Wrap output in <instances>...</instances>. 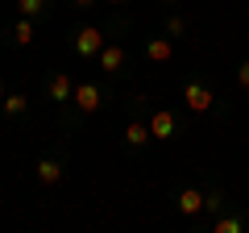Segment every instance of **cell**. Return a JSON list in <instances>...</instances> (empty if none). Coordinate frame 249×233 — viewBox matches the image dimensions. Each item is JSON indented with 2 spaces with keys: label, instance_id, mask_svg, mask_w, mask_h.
Returning <instances> with one entry per match:
<instances>
[{
  "label": "cell",
  "instance_id": "cell-12",
  "mask_svg": "<svg viewBox=\"0 0 249 233\" xmlns=\"http://www.w3.org/2000/svg\"><path fill=\"white\" fill-rule=\"evenodd\" d=\"M0 108H4V113H9V116H21V113H25V108H29V100L21 96V92H9V96H4V104H0Z\"/></svg>",
  "mask_w": 249,
  "mask_h": 233
},
{
  "label": "cell",
  "instance_id": "cell-3",
  "mask_svg": "<svg viewBox=\"0 0 249 233\" xmlns=\"http://www.w3.org/2000/svg\"><path fill=\"white\" fill-rule=\"evenodd\" d=\"M175 208H178L183 216H196V213H204V208H208V196H204L199 188H183V192L175 196Z\"/></svg>",
  "mask_w": 249,
  "mask_h": 233
},
{
  "label": "cell",
  "instance_id": "cell-9",
  "mask_svg": "<svg viewBox=\"0 0 249 233\" xmlns=\"http://www.w3.org/2000/svg\"><path fill=\"white\" fill-rule=\"evenodd\" d=\"M150 125H145V121H129V129H124V142H129V146H145V142H150Z\"/></svg>",
  "mask_w": 249,
  "mask_h": 233
},
{
  "label": "cell",
  "instance_id": "cell-1",
  "mask_svg": "<svg viewBox=\"0 0 249 233\" xmlns=\"http://www.w3.org/2000/svg\"><path fill=\"white\" fill-rule=\"evenodd\" d=\"M108 46V38L100 34L96 25H83L79 34H75V54H79V58H91V54H100Z\"/></svg>",
  "mask_w": 249,
  "mask_h": 233
},
{
  "label": "cell",
  "instance_id": "cell-17",
  "mask_svg": "<svg viewBox=\"0 0 249 233\" xmlns=\"http://www.w3.org/2000/svg\"><path fill=\"white\" fill-rule=\"evenodd\" d=\"M88 4H91V0H75V9H88Z\"/></svg>",
  "mask_w": 249,
  "mask_h": 233
},
{
  "label": "cell",
  "instance_id": "cell-16",
  "mask_svg": "<svg viewBox=\"0 0 249 233\" xmlns=\"http://www.w3.org/2000/svg\"><path fill=\"white\" fill-rule=\"evenodd\" d=\"M237 83H241V88H245V92H249V58H245V63H241V67H237Z\"/></svg>",
  "mask_w": 249,
  "mask_h": 233
},
{
  "label": "cell",
  "instance_id": "cell-8",
  "mask_svg": "<svg viewBox=\"0 0 249 233\" xmlns=\"http://www.w3.org/2000/svg\"><path fill=\"white\" fill-rule=\"evenodd\" d=\"M100 67H104V71H121L124 67V50L121 46H104V50H100Z\"/></svg>",
  "mask_w": 249,
  "mask_h": 233
},
{
  "label": "cell",
  "instance_id": "cell-15",
  "mask_svg": "<svg viewBox=\"0 0 249 233\" xmlns=\"http://www.w3.org/2000/svg\"><path fill=\"white\" fill-rule=\"evenodd\" d=\"M183 29H187V21L170 13V17H166V34H170V38H178V34H183Z\"/></svg>",
  "mask_w": 249,
  "mask_h": 233
},
{
  "label": "cell",
  "instance_id": "cell-11",
  "mask_svg": "<svg viewBox=\"0 0 249 233\" xmlns=\"http://www.w3.org/2000/svg\"><path fill=\"white\" fill-rule=\"evenodd\" d=\"M13 42H17V46H29V42H34V17H21L17 25H13Z\"/></svg>",
  "mask_w": 249,
  "mask_h": 233
},
{
  "label": "cell",
  "instance_id": "cell-19",
  "mask_svg": "<svg viewBox=\"0 0 249 233\" xmlns=\"http://www.w3.org/2000/svg\"><path fill=\"white\" fill-rule=\"evenodd\" d=\"M108 4H124V0H108Z\"/></svg>",
  "mask_w": 249,
  "mask_h": 233
},
{
  "label": "cell",
  "instance_id": "cell-10",
  "mask_svg": "<svg viewBox=\"0 0 249 233\" xmlns=\"http://www.w3.org/2000/svg\"><path fill=\"white\" fill-rule=\"evenodd\" d=\"M37 179L50 188V183H58V179H62V167H58L54 158H42V162H37Z\"/></svg>",
  "mask_w": 249,
  "mask_h": 233
},
{
  "label": "cell",
  "instance_id": "cell-4",
  "mask_svg": "<svg viewBox=\"0 0 249 233\" xmlns=\"http://www.w3.org/2000/svg\"><path fill=\"white\" fill-rule=\"evenodd\" d=\"M183 104L191 108V113H208V108H212V92H208L204 83H187L183 88Z\"/></svg>",
  "mask_w": 249,
  "mask_h": 233
},
{
  "label": "cell",
  "instance_id": "cell-7",
  "mask_svg": "<svg viewBox=\"0 0 249 233\" xmlns=\"http://www.w3.org/2000/svg\"><path fill=\"white\" fill-rule=\"evenodd\" d=\"M145 58H150V63H170V58H175V42H170V38H154V42L145 46Z\"/></svg>",
  "mask_w": 249,
  "mask_h": 233
},
{
  "label": "cell",
  "instance_id": "cell-5",
  "mask_svg": "<svg viewBox=\"0 0 249 233\" xmlns=\"http://www.w3.org/2000/svg\"><path fill=\"white\" fill-rule=\"evenodd\" d=\"M175 113H166V108H158V113L150 116V134L158 137V142H170V137H175Z\"/></svg>",
  "mask_w": 249,
  "mask_h": 233
},
{
  "label": "cell",
  "instance_id": "cell-18",
  "mask_svg": "<svg viewBox=\"0 0 249 233\" xmlns=\"http://www.w3.org/2000/svg\"><path fill=\"white\" fill-rule=\"evenodd\" d=\"M4 96H9V92H4V83H0V104H4Z\"/></svg>",
  "mask_w": 249,
  "mask_h": 233
},
{
  "label": "cell",
  "instance_id": "cell-2",
  "mask_svg": "<svg viewBox=\"0 0 249 233\" xmlns=\"http://www.w3.org/2000/svg\"><path fill=\"white\" fill-rule=\"evenodd\" d=\"M75 108H79V113H96L100 104H104V92L96 88V83H75Z\"/></svg>",
  "mask_w": 249,
  "mask_h": 233
},
{
  "label": "cell",
  "instance_id": "cell-13",
  "mask_svg": "<svg viewBox=\"0 0 249 233\" xmlns=\"http://www.w3.org/2000/svg\"><path fill=\"white\" fill-rule=\"evenodd\" d=\"M50 0H17V9H21V17H37V13L46 9Z\"/></svg>",
  "mask_w": 249,
  "mask_h": 233
},
{
  "label": "cell",
  "instance_id": "cell-6",
  "mask_svg": "<svg viewBox=\"0 0 249 233\" xmlns=\"http://www.w3.org/2000/svg\"><path fill=\"white\" fill-rule=\"evenodd\" d=\"M71 96H75V79L67 71H54L50 75V100H54V104H67Z\"/></svg>",
  "mask_w": 249,
  "mask_h": 233
},
{
  "label": "cell",
  "instance_id": "cell-14",
  "mask_svg": "<svg viewBox=\"0 0 249 233\" xmlns=\"http://www.w3.org/2000/svg\"><path fill=\"white\" fill-rule=\"evenodd\" d=\"M212 229H216V233H241V216H220Z\"/></svg>",
  "mask_w": 249,
  "mask_h": 233
}]
</instances>
